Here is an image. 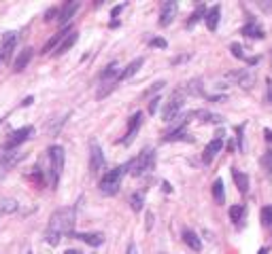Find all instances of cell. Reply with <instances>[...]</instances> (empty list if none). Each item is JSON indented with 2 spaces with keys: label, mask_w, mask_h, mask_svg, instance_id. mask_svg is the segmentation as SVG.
Segmentation results:
<instances>
[{
  "label": "cell",
  "mask_w": 272,
  "mask_h": 254,
  "mask_svg": "<svg viewBox=\"0 0 272 254\" xmlns=\"http://www.w3.org/2000/svg\"><path fill=\"white\" fill-rule=\"evenodd\" d=\"M49 231L56 233H75V210L73 208H60L51 214V220H49Z\"/></svg>",
  "instance_id": "obj_1"
},
{
  "label": "cell",
  "mask_w": 272,
  "mask_h": 254,
  "mask_svg": "<svg viewBox=\"0 0 272 254\" xmlns=\"http://www.w3.org/2000/svg\"><path fill=\"white\" fill-rule=\"evenodd\" d=\"M130 170V163H126V165H119V167H115V170H111V172H106V174L100 178V193L102 195H115V193L119 191V185H122V178H124V174Z\"/></svg>",
  "instance_id": "obj_2"
},
{
  "label": "cell",
  "mask_w": 272,
  "mask_h": 254,
  "mask_svg": "<svg viewBox=\"0 0 272 254\" xmlns=\"http://www.w3.org/2000/svg\"><path fill=\"white\" fill-rule=\"evenodd\" d=\"M153 165H155V150L153 148H145L134 161H130V174L132 176H143L145 172L153 170Z\"/></svg>",
  "instance_id": "obj_3"
},
{
  "label": "cell",
  "mask_w": 272,
  "mask_h": 254,
  "mask_svg": "<svg viewBox=\"0 0 272 254\" xmlns=\"http://www.w3.org/2000/svg\"><path fill=\"white\" fill-rule=\"evenodd\" d=\"M49 163H51V182L56 187L60 182V176H62V170H64V148L62 146L49 148Z\"/></svg>",
  "instance_id": "obj_4"
},
{
  "label": "cell",
  "mask_w": 272,
  "mask_h": 254,
  "mask_svg": "<svg viewBox=\"0 0 272 254\" xmlns=\"http://www.w3.org/2000/svg\"><path fill=\"white\" fill-rule=\"evenodd\" d=\"M183 91H175L173 96H170V100L166 102V108H164V113H162V117H164V121H173V119H177V115H179V110L183 108Z\"/></svg>",
  "instance_id": "obj_5"
},
{
  "label": "cell",
  "mask_w": 272,
  "mask_h": 254,
  "mask_svg": "<svg viewBox=\"0 0 272 254\" xmlns=\"http://www.w3.org/2000/svg\"><path fill=\"white\" fill-rule=\"evenodd\" d=\"M104 167V155H102V148L96 140L89 142V172L92 174H98L100 170Z\"/></svg>",
  "instance_id": "obj_6"
},
{
  "label": "cell",
  "mask_w": 272,
  "mask_h": 254,
  "mask_svg": "<svg viewBox=\"0 0 272 254\" xmlns=\"http://www.w3.org/2000/svg\"><path fill=\"white\" fill-rule=\"evenodd\" d=\"M32 134H34V129L30 127V125H26V127H22V129L13 131L11 138H9V140H7V144H5V152H7V150H15V148H19V146H22L24 142H26L30 136H32Z\"/></svg>",
  "instance_id": "obj_7"
},
{
  "label": "cell",
  "mask_w": 272,
  "mask_h": 254,
  "mask_svg": "<svg viewBox=\"0 0 272 254\" xmlns=\"http://www.w3.org/2000/svg\"><path fill=\"white\" fill-rule=\"evenodd\" d=\"M24 157H26V152L24 150H19V148H15V150H7L3 157H0V170H13L19 161H24Z\"/></svg>",
  "instance_id": "obj_8"
},
{
  "label": "cell",
  "mask_w": 272,
  "mask_h": 254,
  "mask_svg": "<svg viewBox=\"0 0 272 254\" xmlns=\"http://www.w3.org/2000/svg\"><path fill=\"white\" fill-rule=\"evenodd\" d=\"M226 80H232L234 85H240L243 89H251V85H253V74L249 70H236V72H228Z\"/></svg>",
  "instance_id": "obj_9"
},
{
  "label": "cell",
  "mask_w": 272,
  "mask_h": 254,
  "mask_svg": "<svg viewBox=\"0 0 272 254\" xmlns=\"http://www.w3.org/2000/svg\"><path fill=\"white\" fill-rule=\"evenodd\" d=\"M143 125V113H136V115H132L130 117V123H128V131H126V136L119 140L122 144H130V142L134 140V136H136V131H138V127Z\"/></svg>",
  "instance_id": "obj_10"
},
{
  "label": "cell",
  "mask_w": 272,
  "mask_h": 254,
  "mask_svg": "<svg viewBox=\"0 0 272 254\" xmlns=\"http://www.w3.org/2000/svg\"><path fill=\"white\" fill-rule=\"evenodd\" d=\"M221 148H224V134H217V138H215V140H210V142H208V146L204 148L202 161H204L206 165H208L210 161L215 159V155H217V152H219Z\"/></svg>",
  "instance_id": "obj_11"
},
{
  "label": "cell",
  "mask_w": 272,
  "mask_h": 254,
  "mask_svg": "<svg viewBox=\"0 0 272 254\" xmlns=\"http://www.w3.org/2000/svg\"><path fill=\"white\" fill-rule=\"evenodd\" d=\"M177 3L175 0H168V3H164L162 5V13H159V26L162 28H166V26H170V22L175 19V15H177Z\"/></svg>",
  "instance_id": "obj_12"
},
{
  "label": "cell",
  "mask_w": 272,
  "mask_h": 254,
  "mask_svg": "<svg viewBox=\"0 0 272 254\" xmlns=\"http://www.w3.org/2000/svg\"><path fill=\"white\" fill-rule=\"evenodd\" d=\"M15 43H17V34L15 32H5L3 36V51H0V57H3V62H9L11 59V53L15 49Z\"/></svg>",
  "instance_id": "obj_13"
},
{
  "label": "cell",
  "mask_w": 272,
  "mask_h": 254,
  "mask_svg": "<svg viewBox=\"0 0 272 254\" xmlns=\"http://www.w3.org/2000/svg\"><path fill=\"white\" fill-rule=\"evenodd\" d=\"M70 237L81 239V241H85L87 246H92V248H98V246H102V243H104L102 233H70Z\"/></svg>",
  "instance_id": "obj_14"
},
{
  "label": "cell",
  "mask_w": 272,
  "mask_h": 254,
  "mask_svg": "<svg viewBox=\"0 0 272 254\" xmlns=\"http://www.w3.org/2000/svg\"><path fill=\"white\" fill-rule=\"evenodd\" d=\"M32 55H34V49H30V47H26L22 53L17 55V59H15V64H13V72H22V70H26V66L30 64V59H32Z\"/></svg>",
  "instance_id": "obj_15"
},
{
  "label": "cell",
  "mask_w": 272,
  "mask_h": 254,
  "mask_svg": "<svg viewBox=\"0 0 272 254\" xmlns=\"http://www.w3.org/2000/svg\"><path fill=\"white\" fill-rule=\"evenodd\" d=\"M143 64H145V57H136L134 62H130L128 66H126V70H122L119 72V78L117 80H126V78H130V76H134L140 68H143Z\"/></svg>",
  "instance_id": "obj_16"
},
{
  "label": "cell",
  "mask_w": 272,
  "mask_h": 254,
  "mask_svg": "<svg viewBox=\"0 0 272 254\" xmlns=\"http://www.w3.org/2000/svg\"><path fill=\"white\" fill-rule=\"evenodd\" d=\"M240 34H245V36H249V38H259V40L266 36V34H264V28H261L259 24H255V22H249L247 26H243Z\"/></svg>",
  "instance_id": "obj_17"
},
{
  "label": "cell",
  "mask_w": 272,
  "mask_h": 254,
  "mask_svg": "<svg viewBox=\"0 0 272 254\" xmlns=\"http://www.w3.org/2000/svg\"><path fill=\"white\" fill-rule=\"evenodd\" d=\"M219 15H221V7H219V5L210 7L208 11H206L204 19H206V28L210 30V32H213V30H217V24H219Z\"/></svg>",
  "instance_id": "obj_18"
},
{
  "label": "cell",
  "mask_w": 272,
  "mask_h": 254,
  "mask_svg": "<svg viewBox=\"0 0 272 254\" xmlns=\"http://www.w3.org/2000/svg\"><path fill=\"white\" fill-rule=\"evenodd\" d=\"M232 178H234L238 191L245 195V193L249 191V176L245 174V172H240V170H236V167H232Z\"/></svg>",
  "instance_id": "obj_19"
},
{
  "label": "cell",
  "mask_w": 272,
  "mask_h": 254,
  "mask_svg": "<svg viewBox=\"0 0 272 254\" xmlns=\"http://www.w3.org/2000/svg\"><path fill=\"white\" fill-rule=\"evenodd\" d=\"M183 241H185L194 252H200V250H202V241H200V237H198L191 229H183Z\"/></svg>",
  "instance_id": "obj_20"
},
{
  "label": "cell",
  "mask_w": 272,
  "mask_h": 254,
  "mask_svg": "<svg viewBox=\"0 0 272 254\" xmlns=\"http://www.w3.org/2000/svg\"><path fill=\"white\" fill-rule=\"evenodd\" d=\"M77 9H79V3H66L62 9H60V13H58V19H60V24H66L70 17H73L77 13Z\"/></svg>",
  "instance_id": "obj_21"
},
{
  "label": "cell",
  "mask_w": 272,
  "mask_h": 254,
  "mask_svg": "<svg viewBox=\"0 0 272 254\" xmlns=\"http://www.w3.org/2000/svg\"><path fill=\"white\" fill-rule=\"evenodd\" d=\"M117 78H119V66H117L115 62L108 64L104 72L100 74V80H102V83H115Z\"/></svg>",
  "instance_id": "obj_22"
},
{
  "label": "cell",
  "mask_w": 272,
  "mask_h": 254,
  "mask_svg": "<svg viewBox=\"0 0 272 254\" xmlns=\"http://www.w3.org/2000/svg\"><path fill=\"white\" fill-rule=\"evenodd\" d=\"M191 117H200L202 123H221V121H224V117L213 115V113H208V110H196V113H191Z\"/></svg>",
  "instance_id": "obj_23"
},
{
  "label": "cell",
  "mask_w": 272,
  "mask_h": 254,
  "mask_svg": "<svg viewBox=\"0 0 272 254\" xmlns=\"http://www.w3.org/2000/svg\"><path fill=\"white\" fill-rule=\"evenodd\" d=\"M183 94H187V96H202L204 87H202V83H200L198 78H194V80H189V83H185Z\"/></svg>",
  "instance_id": "obj_24"
},
{
  "label": "cell",
  "mask_w": 272,
  "mask_h": 254,
  "mask_svg": "<svg viewBox=\"0 0 272 254\" xmlns=\"http://www.w3.org/2000/svg\"><path fill=\"white\" fill-rule=\"evenodd\" d=\"M68 32H70V30H62V32H58L56 36H51V38L47 40V45L43 47L41 53H49V51H51L53 47H58V45H60V43H62V40L66 38V34H68Z\"/></svg>",
  "instance_id": "obj_25"
},
{
  "label": "cell",
  "mask_w": 272,
  "mask_h": 254,
  "mask_svg": "<svg viewBox=\"0 0 272 254\" xmlns=\"http://www.w3.org/2000/svg\"><path fill=\"white\" fill-rule=\"evenodd\" d=\"M77 38H79V34H77V32H68V34H66V38L62 40V43H60V47H58L56 53H58V55L66 53V51H68L70 47H73V45L77 43Z\"/></svg>",
  "instance_id": "obj_26"
},
{
  "label": "cell",
  "mask_w": 272,
  "mask_h": 254,
  "mask_svg": "<svg viewBox=\"0 0 272 254\" xmlns=\"http://www.w3.org/2000/svg\"><path fill=\"white\" fill-rule=\"evenodd\" d=\"M164 142H194V138H191L185 129H179V131H175V134H166Z\"/></svg>",
  "instance_id": "obj_27"
},
{
  "label": "cell",
  "mask_w": 272,
  "mask_h": 254,
  "mask_svg": "<svg viewBox=\"0 0 272 254\" xmlns=\"http://www.w3.org/2000/svg\"><path fill=\"white\" fill-rule=\"evenodd\" d=\"M143 203H145V191L132 193V197H130V208H132L134 212H140L143 210Z\"/></svg>",
  "instance_id": "obj_28"
},
{
  "label": "cell",
  "mask_w": 272,
  "mask_h": 254,
  "mask_svg": "<svg viewBox=\"0 0 272 254\" xmlns=\"http://www.w3.org/2000/svg\"><path fill=\"white\" fill-rule=\"evenodd\" d=\"M17 201L15 199H0V214H13L17 212Z\"/></svg>",
  "instance_id": "obj_29"
},
{
  "label": "cell",
  "mask_w": 272,
  "mask_h": 254,
  "mask_svg": "<svg viewBox=\"0 0 272 254\" xmlns=\"http://www.w3.org/2000/svg\"><path fill=\"white\" fill-rule=\"evenodd\" d=\"M213 197H215L217 203H224L226 193H224V180H221V178H217V180L213 182Z\"/></svg>",
  "instance_id": "obj_30"
},
{
  "label": "cell",
  "mask_w": 272,
  "mask_h": 254,
  "mask_svg": "<svg viewBox=\"0 0 272 254\" xmlns=\"http://www.w3.org/2000/svg\"><path fill=\"white\" fill-rule=\"evenodd\" d=\"M204 15H206V7H204V5H200V7L196 9V11L191 13V17L187 19V26H194V24H196V22H200V19H202Z\"/></svg>",
  "instance_id": "obj_31"
},
{
  "label": "cell",
  "mask_w": 272,
  "mask_h": 254,
  "mask_svg": "<svg viewBox=\"0 0 272 254\" xmlns=\"http://www.w3.org/2000/svg\"><path fill=\"white\" fill-rule=\"evenodd\" d=\"M261 225H264V227L272 225V206L261 208Z\"/></svg>",
  "instance_id": "obj_32"
},
{
  "label": "cell",
  "mask_w": 272,
  "mask_h": 254,
  "mask_svg": "<svg viewBox=\"0 0 272 254\" xmlns=\"http://www.w3.org/2000/svg\"><path fill=\"white\" fill-rule=\"evenodd\" d=\"M230 51H232V55H234V57H238V59H245V62H247V55H245V49H243V47H240L238 43H232V45H230Z\"/></svg>",
  "instance_id": "obj_33"
},
{
  "label": "cell",
  "mask_w": 272,
  "mask_h": 254,
  "mask_svg": "<svg viewBox=\"0 0 272 254\" xmlns=\"http://www.w3.org/2000/svg\"><path fill=\"white\" fill-rule=\"evenodd\" d=\"M243 214H245V208L243 206H232L230 208V218L232 220H240V218H243Z\"/></svg>",
  "instance_id": "obj_34"
},
{
  "label": "cell",
  "mask_w": 272,
  "mask_h": 254,
  "mask_svg": "<svg viewBox=\"0 0 272 254\" xmlns=\"http://www.w3.org/2000/svg\"><path fill=\"white\" fill-rule=\"evenodd\" d=\"M115 85H117V80H115V83H104V87H100L96 96H98V98H104V96H108L111 91L115 89Z\"/></svg>",
  "instance_id": "obj_35"
},
{
  "label": "cell",
  "mask_w": 272,
  "mask_h": 254,
  "mask_svg": "<svg viewBox=\"0 0 272 254\" xmlns=\"http://www.w3.org/2000/svg\"><path fill=\"white\" fill-rule=\"evenodd\" d=\"M166 83H164V80H157V83H153V87H149L147 91H145V94H143V98H149V96H153V94H157V91L159 89H162Z\"/></svg>",
  "instance_id": "obj_36"
},
{
  "label": "cell",
  "mask_w": 272,
  "mask_h": 254,
  "mask_svg": "<svg viewBox=\"0 0 272 254\" xmlns=\"http://www.w3.org/2000/svg\"><path fill=\"white\" fill-rule=\"evenodd\" d=\"M261 167L266 172H272V150H268L264 157H261Z\"/></svg>",
  "instance_id": "obj_37"
},
{
  "label": "cell",
  "mask_w": 272,
  "mask_h": 254,
  "mask_svg": "<svg viewBox=\"0 0 272 254\" xmlns=\"http://www.w3.org/2000/svg\"><path fill=\"white\" fill-rule=\"evenodd\" d=\"M47 243H51V246H58V243H60V233H56V231H49L47 229Z\"/></svg>",
  "instance_id": "obj_38"
},
{
  "label": "cell",
  "mask_w": 272,
  "mask_h": 254,
  "mask_svg": "<svg viewBox=\"0 0 272 254\" xmlns=\"http://www.w3.org/2000/svg\"><path fill=\"white\" fill-rule=\"evenodd\" d=\"M243 131H245V125H238L236 127V142H238V150H243L245 144H243Z\"/></svg>",
  "instance_id": "obj_39"
},
{
  "label": "cell",
  "mask_w": 272,
  "mask_h": 254,
  "mask_svg": "<svg viewBox=\"0 0 272 254\" xmlns=\"http://www.w3.org/2000/svg\"><path fill=\"white\" fill-rule=\"evenodd\" d=\"M159 102H162L159 98H153V100L149 102V113H151V115H155V113H157V106H159Z\"/></svg>",
  "instance_id": "obj_40"
},
{
  "label": "cell",
  "mask_w": 272,
  "mask_h": 254,
  "mask_svg": "<svg viewBox=\"0 0 272 254\" xmlns=\"http://www.w3.org/2000/svg\"><path fill=\"white\" fill-rule=\"evenodd\" d=\"M58 13H60V9L51 7V9H49V11L45 13V19H47V22H51V19H53V17H58Z\"/></svg>",
  "instance_id": "obj_41"
},
{
  "label": "cell",
  "mask_w": 272,
  "mask_h": 254,
  "mask_svg": "<svg viewBox=\"0 0 272 254\" xmlns=\"http://www.w3.org/2000/svg\"><path fill=\"white\" fill-rule=\"evenodd\" d=\"M149 45H151V47H159V49H164V47H166V40H164V38H153Z\"/></svg>",
  "instance_id": "obj_42"
},
{
  "label": "cell",
  "mask_w": 272,
  "mask_h": 254,
  "mask_svg": "<svg viewBox=\"0 0 272 254\" xmlns=\"http://www.w3.org/2000/svg\"><path fill=\"white\" fill-rule=\"evenodd\" d=\"M191 55H181V57H175L173 59V62H170V64H173V66H177V64H181V62H185V59H189Z\"/></svg>",
  "instance_id": "obj_43"
},
{
  "label": "cell",
  "mask_w": 272,
  "mask_h": 254,
  "mask_svg": "<svg viewBox=\"0 0 272 254\" xmlns=\"http://www.w3.org/2000/svg\"><path fill=\"white\" fill-rule=\"evenodd\" d=\"M122 9H124V5H117V7H113V11H111V15L117 17L119 13H122Z\"/></svg>",
  "instance_id": "obj_44"
},
{
  "label": "cell",
  "mask_w": 272,
  "mask_h": 254,
  "mask_svg": "<svg viewBox=\"0 0 272 254\" xmlns=\"http://www.w3.org/2000/svg\"><path fill=\"white\" fill-rule=\"evenodd\" d=\"M126 254H138V250H136L134 243H128V250H126Z\"/></svg>",
  "instance_id": "obj_45"
},
{
  "label": "cell",
  "mask_w": 272,
  "mask_h": 254,
  "mask_svg": "<svg viewBox=\"0 0 272 254\" xmlns=\"http://www.w3.org/2000/svg\"><path fill=\"white\" fill-rule=\"evenodd\" d=\"M151 225H153V214H147V229H151Z\"/></svg>",
  "instance_id": "obj_46"
},
{
  "label": "cell",
  "mask_w": 272,
  "mask_h": 254,
  "mask_svg": "<svg viewBox=\"0 0 272 254\" xmlns=\"http://www.w3.org/2000/svg\"><path fill=\"white\" fill-rule=\"evenodd\" d=\"M264 134H266V140L272 142V129H264Z\"/></svg>",
  "instance_id": "obj_47"
},
{
  "label": "cell",
  "mask_w": 272,
  "mask_h": 254,
  "mask_svg": "<svg viewBox=\"0 0 272 254\" xmlns=\"http://www.w3.org/2000/svg\"><path fill=\"white\" fill-rule=\"evenodd\" d=\"M162 189H164V191H166V193H170V191H173V189H170V185H168V182H166V180H164V182H162Z\"/></svg>",
  "instance_id": "obj_48"
},
{
  "label": "cell",
  "mask_w": 272,
  "mask_h": 254,
  "mask_svg": "<svg viewBox=\"0 0 272 254\" xmlns=\"http://www.w3.org/2000/svg\"><path fill=\"white\" fill-rule=\"evenodd\" d=\"M268 100L272 102V83H268Z\"/></svg>",
  "instance_id": "obj_49"
},
{
  "label": "cell",
  "mask_w": 272,
  "mask_h": 254,
  "mask_svg": "<svg viewBox=\"0 0 272 254\" xmlns=\"http://www.w3.org/2000/svg\"><path fill=\"white\" fill-rule=\"evenodd\" d=\"M22 104H24V106H30V104H32V98H26V100L22 102Z\"/></svg>",
  "instance_id": "obj_50"
},
{
  "label": "cell",
  "mask_w": 272,
  "mask_h": 254,
  "mask_svg": "<svg viewBox=\"0 0 272 254\" xmlns=\"http://www.w3.org/2000/svg\"><path fill=\"white\" fill-rule=\"evenodd\" d=\"M257 254H268V248H261V250L257 252Z\"/></svg>",
  "instance_id": "obj_51"
},
{
  "label": "cell",
  "mask_w": 272,
  "mask_h": 254,
  "mask_svg": "<svg viewBox=\"0 0 272 254\" xmlns=\"http://www.w3.org/2000/svg\"><path fill=\"white\" fill-rule=\"evenodd\" d=\"M64 254H79L77 250H68V252H64Z\"/></svg>",
  "instance_id": "obj_52"
},
{
  "label": "cell",
  "mask_w": 272,
  "mask_h": 254,
  "mask_svg": "<svg viewBox=\"0 0 272 254\" xmlns=\"http://www.w3.org/2000/svg\"><path fill=\"white\" fill-rule=\"evenodd\" d=\"M0 64H3V57H0Z\"/></svg>",
  "instance_id": "obj_53"
}]
</instances>
